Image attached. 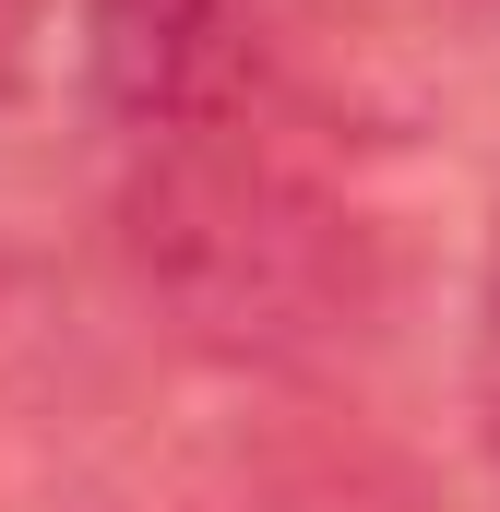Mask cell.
I'll return each instance as SVG.
<instances>
[{"label":"cell","instance_id":"6da1fadb","mask_svg":"<svg viewBox=\"0 0 500 512\" xmlns=\"http://www.w3.org/2000/svg\"><path fill=\"white\" fill-rule=\"evenodd\" d=\"M477 417L500 453V227H489V274H477Z\"/></svg>","mask_w":500,"mask_h":512},{"label":"cell","instance_id":"7a4b0ae2","mask_svg":"<svg viewBox=\"0 0 500 512\" xmlns=\"http://www.w3.org/2000/svg\"><path fill=\"white\" fill-rule=\"evenodd\" d=\"M12 36H24V0H0V48H12Z\"/></svg>","mask_w":500,"mask_h":512}]
</instances>
